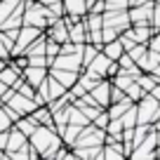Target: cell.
<instances>
[{"label":"cell","mask_w":160,"mask_h":160,"mask_svg":"<svg viewBox=\"0 0 160 160\" xmlns=\"http://www.w3.org/2000/svg\"><path fill=\"white\" fill-rule=\"evenodd\" d=\"M28 144L38 151L40 158L45 160H52L54 151L59 148L64 141H61V134L57 132V127H50V125H38L33 130V134L28 137Z\"/></svg>","instance_id":"obj_1"},{"label":"cell","mask_w":160,"mask_h":160,"mask_svg":"<svg viewBox=\"0 0 160 160\" xmlns=\"http://www.w3.org/2000/svg\"><path fill=\"white\" fill-rule=\"evenodd\" d=\"M155 146H158V132L151 125V130L146 132V137L130 151V158H134V160H155Z\"/></svg>","instance_id":"obj_2"},{"label":"cell","mask_w":160,"mask_h":160,"mask_svg":"<svg viewBox=\"0 0 160 160\" xmlns=\"http://www.w3.org/2000/svg\"><path fill=\"white\" fill-rule=\"evenodd\" d=\"M158 106H160V101L153 99V97L146 92V94L137 101V125H144V122L151 125V122L155 120V111H158Z\"/></svg>","instance_id":"obj_3"},{"label":"cell","mask_w":160,"mask_h":160,"mask_svg":"<svg viewBox=\"0 0 160 160\" xmlns=\"http://www.w3.org/2000/svg\"><path fill=\"white\" fill-rule=\"evenodd\" d=\"M40 33H42V28H38V26H28V24L19 26V33H17V38H14V45H12V54L10 57L21 54V52H24Z\"/></svg>","instance_id":"obj_4"},{"label":"cell","mask_w":160,"mask_h":160,"mask_svg":"<svg viewBox=\"0 0 160 160\" xmlns=\"http://www.w3.org/2000/svg\"><path fill=\"white\" fill-rule=\"evenodd\" d=\"M35 90H38L40 94H42V99H45V104H47V101H54V99H59V97L66 92V87L61 85V82H59L57 78H52V75L47 73V78L42 80V82H40V85L35 87Z\"/></svg>","instance_id":"obj_5"},{"label":"cell","mask_w":160,"mask_h":160,"mask_svg":"<svg viewBox=\"0 0 160 160\" xmlns=\"http://www.w3.org/2000/svg\"><path fill=\"white\" fill-rule=\"evenodd\" d=\"M153 0H144L139 5L127 7V17H130V24H151V14H153Z\"/></svg>","instance_id":"obj_6"},{"label":"cell","mask_w":160,"mask_h":160,"mask_svg":"<svg viewBox=\"0 0 160 160\" xmlns=\"http://www.w3.org/2000/svg\"><path fill=\"white\" fill-rule=\"evenodd\" d=\"M82 50V47H80ZM80 50H73V52H59L54 57L50 68H68V71H80L82 68V61H80Z\"/></svg>","instance_id":"obj_7"},{"label":"cell","mask_w":160,"mask_h":160,"mask_svg":"<svg viewBox=\"0 0 160 160\" xmlns=\"http://www.w3.org/2000/svg\"><path fill=\"white\" fill-rule=\"evenodd\" d=\"M101 21H104V26H113V28H118L120 33L130 26L127 10H106L104 14H101Z\"/></svg>","instance_id":"obj_8"},{"label":"cell","mask_w":160,"mask_h":160,"mask_svg":"<svg viewBox=\"0 0 160 160\" xmlns=\"http://www.w3.org/2000/svg\"><path fill=\"white\" fill-rule=\"evenodd\" d=\"M122 33L130 35L134 42H144V45H148L151 35H153L155 31H153V26H151V24H130Z\"/></svg>","instance_id":"obj_9"},{"label":"cell","mask_w":160,"mask_h":160,"mask_svg":"<svg viewBox=\"0 0 160 160\" xmlns=\"http://www.w3.org/2000/svg\"><path fill=\"white\" fill-rule=\"evenodd\" d=\"M45 38H50V40H54V42H66L68 40V26H66V21H64V17H59V19L54 21V24H50L45 28Z\"/></svg>","instance_id":"obj_10"},{"label":"cell","mask_w":160,"mask_h":160,"mask_svg":"<svg viewBox=\"0 0 160 160\" xmlns=\"http://www.w3.org/2000/svg\"><path fill=\"white\" fill-rule=\"evenodd\" d=\"M90 94L94 97V101L101 106V108H106V106L111 104V99H108V97H111V80L108 78H101L99 82L90 90Z\"/></svg>","instance_id":"obj_11"},{"label":"cell","mask_w":160,"mask_h":160,"mask_svg":"<svg viewBox=\"0 0 160 160\" xmlns=\"http://www.w3.org/2000/svg\"><path fill=\"white\" fill-rule=\"evenodd\" d=\"M61 7H64V14L71 17L73 21L87 14V0H61Z\"/></svg>","instance_id":"obj_12"},{"label":"cell","mask_w":160,"mask_h":160,"mask_svg":"<svg viewBox=\"0 0 160 160\" xmlns=\"http://www.w3.org/2000/svg\"><path fill=\"white\" fill-rule=\"evenodd\" d=\"M87 38H90V31H87V26H85L82 19L73 21V24L68 26V42H73V45H85Z\"/></svg>","instance_id":"obj_13"},{"label":"cell","mask_w":160,"mask_h":160,"mask_svg":"<svg viewBox=\"0 0 160 160\" xmlns=\"http://www.w3.org/2000/svg\"><path fill=\"white\" fill-rule=\"evenodd\" d=\"M21 78H24L31 87H38L40 82L47 78V66H26V68L21 71Z\"/></svg>","instance_id":"obj_14"},{"label":"cell","mask_w":160,"mask_h":160,"mask_svg":"<svg viewBox=\"0 0 160 160\" xmlns=\"http://www.w3.org/2000/svg\"><path fill=\"white\" fill-rule=\"evenodd\" d=\"M0 80H2L7 87H14V90H17V87H19V82H21L24 78H21V71L17 68L14 64H10V61H7L5 68L0 71Z\"/></svg>","instance_id":"obj_15"},{"label":"cell","mask_w":160,"mask_h":160,"mask_svg":"<svg viewBox=\"0 0 160 160\" xmlns=\"http://www.w3.org/2000/svg\"><path fill=\"white\" fill-rule=\"evenodd\" d=\"M108 64H111V59L99 50V52H97V57L85 66V71H90V73H94V75H99V78H104V75H106V68H108Z\"/></svg>","instance_id":"obj_16"},{"label":"cell","mask_w":160,"mask_h":160,"mask_svg":"<svg viewBox=\"0 0 160 160\" xmlns=\"http://www.w3.org/2000/svg\"><path fill=\"white\" fill-rule=\"evenodd\" d=\"M47 73H50L52 78H57L61 85L68 90V87L73 85L75 80H78V73H80V71H68V68H47Z\"/></svg>","instance_id":"obj_17"},{"label":"cell","mask_w":160,"mask_h":160,"mask_svg":"<svg viewBox=\"0 0 160 160\" xmlns=\"http://www.w3.org/2000/svg\"><path fill=\"white\" fill-rule=\"evenodd\" d=\"M101 146H73V155L80 160H101Z\"/></svg>","instance_id":"obj_18"},{"label":"cell","mask_w":160,"mask_h":160,"mask_svg":"<svg viewBox=\"0 0 160 160\" xmlns=\"http://www.w3.org/2000/svg\"><path fill=\"white\" fill-rule=\"evenodd\" d=\"M26 134H21L19 130H17L14 125L10 127V134H7V146H5V153H10V151H17V148H21V146L26 144Z\"/></svg>","instance_id":"obj_19"},{"label":"cell","mask_w":160,"mask_h":160,"mask_svg":"<svg viewBox=\"0 0 160 160\" xmlns=\"http://www.w3.org/2000/svg\"><path fill=\"white\" fill-rule=\"evenodd\" d=\"M14 127L21 132V134H26V139H28V137L33 134V130L38 127V120H35L31 113H26V115H21V118L14 122Z\"/></svg>","instance_id":"obj_20"},{"label":"cell","mask_w":160,"mask_h":160,"mask_svg":"<svg viewBox=\"0 0 160 160\" xmlns=\"http://www.w3.org/2000/svg\"><path fill=\"white\" fill-rule=\"evenodd\" d=\"M101 52H104V54L108 57L111 61H115L125 50H122V42H120V38H115V40H108V42H104V45H101Z\"/></svg>","instance_id":"obj_21"},{"label":"cell","mask_w":160,"mask_h":160,"mask_svg":"<svg viewBox=\"0 0 160 160\" xmlns=\"http://www.w3.org/2000/svg\"><path fill=\"white\" fill-rule=\"evenodd\" d=\"M31 115H33V118L38 120V125H50V127H54V120H52V111L47 108V104L35 106Z\"/></svg>","instance_id":"obj_22"},{"label":"cell","mask_w":160,"mask_h":160,"mask_svg":"<svg viewBox=\"0 0 160 160\" xmlns=\"http://www.w3.org/2000/svg\"><path fill=\"white\" fill-rule=\"evenodd\" d=\"M127 54H130L132 61L141 68V64L146 61V54H148V45H144V42H134V45H132V50H127Z\"/></svg>","instance_id":"obj_23"},{"label":"cell","mask_w":160,"mask_h":160,"mask_svg":"<svg viewBox=\"0 0 160 160\" xmlns=\"http://www.w3.org/2000/svg\"><path fill=\"white\" fill-rule=\"evenodd\" d=\"M134 82H137L144 92H151V90H153V85L158 82V78H155V75H151V73H146V71H141V73L134 78Z\"/></svg>","instance_id":"obj_24"},{"label":"cell","mask_w":160,"mask_h":160,"mask_svg":"<svg viewBox=\"0 0 160 160\" xmlns=\"http://www.w3.org/2000/svg\"><path fill=\"white\" fill-rule=\"evenodd\" d=\"M68 122H73V125H80V127H85L90 120H87V115L82 113V111L78 108V106H73L71 104L68 106Z\"/></svg>","instance_id":"obj_25"},{"label":"cell","mask_w":160,"mask_h":160,"mask_svg":"<svg viewBox=\"0 0 160 160\" xmlns=\"http://www.w3.org/2000/svg\"><path fill=\"white\" fill-rule=\"evenodd\" d=\"M12 45H14V38H10L5 31H0V59H10Z\"/></svg>","instance_id":"obj_26"},{"label":"cell","mask_w":160,"mask_h":160,"mask_svg":"<svg viewBox=\"0 0 160 160\" xmlns=\"http://www.w3.org/2000/svg\"><path fill=\"white\" fill-rule=\"evenodd\" d=\"M120 122H122V127H134L137 125V104H132L130 108L125 111V113L120 115Z\"/></svg>","instance_id":"obj_27"},{"label":"cell","mask_w":160,"mask_h":160,"mask_svg":"<svg viewBox=\"0 0 160 160\" xmlns=\"http://www.w3.org/2000/svg\"><path fill=\"white\" fill-rule=\"evenodd\" d=\"M19 2H21V0H0V24L12 14V10H14Z\"/></svg>","instance_id":"obj_28"},{"label":"cell","mask_w":160,"mask_h":160,"mask_svg":"<svg viewBox=\"0 0 160 160\" xmlns=\"http://www.w3.org/2000/svg\"><path fill=\"white\" fill-rule=\"evenodd\" d=\"M122 92H125V94H127V97H130V99H132V101H134V104H137V101H139V99H141V97H144V94H146V92H144V90H141V87H139V85H137L134 80H132V82H130V85H127V87H125V90H122Z\"/></svg>","instance_id":"obj_29"},{"label":"cell","mask_w":160,"mask_h":160,"mask_svg":"<svg viewBox=\"0 0 160 160\" xmlns=\"http://www.w3.org/2000/svg\"><path fill=\"white\" fill-rule=\"evenodd\" d=\"M120 35L118 28H113V26H101V42H108V40H115Z\"/></svg>","instance_id":"obj_30"},{"label":"cell","mask_w":160,"mask_h":160,"mask_svg":"<svg viewBox=\"0 0 160 160\" xmlns=\"http://www.w3.org/2000/svg\"><path fill=\"white\" fill-rule=\"evenodd\" d=\"M108 120H111V118H108V113H106V108H104V111H99V113H97V118L92 120V125H97L99 130H106Z\"/></svg>","instance_id":"obj_31"},{"label":"cell","mask_w":160,"mask_h":160,"mask_svg":"<svg viewBox=\"0 0 160 160\" xmlns=\"http://www.w3.org/2000/svg\"><path fill=\"white\" fill-rule=\"evenodd\" d=\"M106 10H127L130 7V0H104Z\"/></svg>","instance_id":"obj_32"},{"label":"cell","mask_w":160,"mask_h":160,"mask_svg":"<svg viewBox=\"0 0 160 160\" xmlns=\"http://www.w3.org/2000/svg\"><path fill=\"white\" fill-rule=\"evenodd\" d=\"M17 92L19 94H24V97H28V99H33V94H35V87H31L26 80H21L19 82V87H17Z\"/></svg>","instance_id":"obj_33"},{"label":"cell","mask_w":160,"mask_h":160,"mask_svg":"<svg viewBox=\"0 0 160 160\" xmlns=\"http://www.w3.org/2000/svg\"><path fill=\"white\" fill-rule=\"evenodd\" d=\"M151 26H153V31L160 28V2H155L153 5V14H151Z\"/></svg>","instance_id":"obj_34"},{"label":"cell","mask_w":160,"mask_h":160,"mask_svg":"<svg viewBox=\"0 0 160 160\" xmlns=\"http://www.w3.org/2000/svg\"><path fill=\"white\" fill-rule=\"evenodd\" d=\"M10 127H12V120H10V115L5 113L2 104H0V132H2V130H10Z\"/></svg>","instance_id":"obj_35"},{"label":"cell","mask_w":160,"mask_h":160,"mask_svg":"<svg viewBox=\"0 0 160 160\" xmlns=\"http://www.w3.org/2000/svg\"><path fill=\"white\" fill-rule=\"evenodd\" d=\"M108 99H111V104H115V101H122V99H125V92L120 90V87L111 85V97H108Z\"/></svg>","instance_id":"obj_36"},{"label":"cell","mask_w":160,"mask_h":160,"mask_svg":"<svg viewBox=\"0 0 160 160\" xmlns=\"http://www.w3.org/2000/svg\"><path fill=\"white\" fill-rule=\"evenodd\" d=\"M148 47H151V50H155V52H160V28L155 31L153 35H151V40H148Z\"/></svg>","instance_id":"obj_37"},{"label":"cell","mask_w":160,"mask_h":160,"mask_svg":"<svg viewBox=\"0 0 160 160\" xmlns=\"http://www.w3.org/2000/svg\"><path fill=\"white\" fill-rule=\"evenodd\" d=\"M118 71H120V66H118V61H111V64H108V68H106V75H104V78H113V75L115 73H118Z\"/></svg>","instance_id":"obj_38"},{"label":"cell","mask_w":160,"mask_h":160,"mask_svg":"<svg viewBox=\"0 0 160 160\" xmlns=\"http://www.w3.org/2000/svg\"><path fill=\"white\" fill-rule=\"evenodd\" d=\"M148 73H151V75H155V78H158V80H160V64H155V66H153V68H151V71H148Z\"/></svg>","instance_id":"obj_39"},{"label":"cell","mask_w":160,"mask_h":160,"mask_svg":"<svg viewBox=\"0 0 160 160\" xmlns=\"http://www.w3.org/2000/svg\"><path fill=\"white\" fill-rule=\"evenodd\" d=\"M42 5H57V2H61V0H40Z\"/></svg>","instance_id":"obj_40"},{"label":"cell","mask_w":160,"mask_h":160,"mask_svg":"<svg viewBox=\"0 0 160 160\" xmlns=\"http://www.w3.org/2000/svg\"><path fill=\"white\" fill-rule=\"evenodd\" d=\"M5 92H7V85H5V82H2V80H0V97L5 94Z\"/></svg>","instance_id":"obj_41"},{"label":"cell","mask_w":160,"mask_h":160,"mask_svg":"<svg viewBox=\"0 0 160 160\" xmlns=\"http://www.w3.org/2000/svg\"><path fill=\"white\" fill-rule=\"evenodd\" d=\"M2 158H7V153H5V148H0V160Z\"/></svg>","instance_id":"obj_42"},{"label":"cell","mask_w":160,"mask_h":160,"mask_svg":"<svg viewBox=\"0 0 160 160\" xmlns=\"http://www.w3.org/2000/svg\"><path fill=\"white\" fill-rule=\"evenodd\" d=\"M5 64H7V59H0V71L5 68Z\"/></svg>","instance_id":"obj_43"},{"label":"cell","mask_w":160,"mask_h":160,"mask_svg":"<svg viewBox=\"0 0 160 160\" xmlns=\"http://www.w3.org/2000/svg\"><path fill=\"white\" fill-rule=\"evenodd\" d=\"M92 2H94V0H87V10H90V5H92Z\"/></svg>","instance_id":"obj_44"},{"label":"cell","mask_w":160,"mask_h":160,"mask_svg":"<svg viewBox=\"0 0 160 160\" xmlns=\"http://www.w3.org/2000/svg\"><path fill=\"white\" fill-rule=\"evenodd\" d=\"M153 2H160V0H153Z\"/></svg>","instance_id":"obj_45"},{"label":"cell","mask_w":160,"mask_h":160,"mask_svg":"<svg viewBox=\"0 0 160 160\" xmlns=\"http://www.w3.org/2000/svg\"><path fill=\"white\" fill-rule=\"evenodd\" d=\"M141 2H144V0H141Z\"/></svg>","instance_id":"obj_46"}]
</instances>
